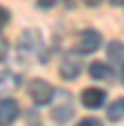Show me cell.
<instances>
[{
    "mask_svg": "<svg viewBox=\"0 0 124 126\" xmlns=\"http://www.w3.org/2000/svg\"><path fill=\"white\" fill-rule=\"evenodd\" d=\"M108 2L115 5V7H122V5H124V0H108Z\"/></svg>",
    "mask_w": 124,
    "mask_h": 126,
    "instance_id": "16",
    "label": "cell"
},
{
    "mask_svg": "<svg viewBox=\"0 0 124 126\" xmlns=\"http://www.w3.org/2000/svg\"><path fill=\"white\" fill-rule=\"evenodd\" d=\"M20 88V77L14 72H2L0 74V99H7Z\"/></svg>",
    "mask_w": 124,
    "mask_h": 126,
    "instance_id": "6",
    "label": "cell"
},
{
    "mask_svg": "<svg viewBox=\"0 0 124 126\" xmlns=\"http://www.w3.org/2000/svg\"><path fill=\"white\" fill-rule=\"evenodd\" d=\"M84 2H86L88 7H97V5H102V0H84Z\"/></svg>",
    "mask_w": 124,
    "mask_h": 126,
    "instance_id": "15",
    "label": "cell"
},
{
    "mask_svg": "<svg viewBox=\"0 0 124 126\" xmlns=\"http://www.w3.org/2000/svg\"><path fill=\"white\" fill-rule=\"evenodd\" d=\"M104 101H106V92H104L102 88H86V90L81 92V104H84L86 108H90V110L102 108Z\"/></svg>",
    "mask_w": 124,
    "mask_h": 126,
    "instance_id": "5",
    "label": "cell"
},
{
    "mask_svg": "<svg viewBox=\"0 0 124 126\" xmlns=\"http://www.w3.org/2000/svg\"><path fill=\"white\" fill-rule=\"evenodd\" d=\"M108 119L111 122H120L122 117H124V99H115L111 106H108Z\"/></svg>",
    "mask_w": 124,
    "mask_h": 126,
    "instance_id": "10",
    "label": "cell"
},
{
    "mask_svg": "<svg viewBox=\"0 0 124 126\" xmlns=\"http://www.w3.org/2000/svg\"><path fill=\"white\" fill-rule=\"evenodd\" d=\"M120 79H122V83H124V65H122V72H120Z\"/></svg>",
    "mask_w": 124,
    "mask_h": 126,
    "instance_id": "17",
    "label": "cell"
},
{
    "mask_svg": "<svg viewBox=\"0 0 124 126\" xmlns=\"http://www.w3.org/2000/svg\"><path fill=\"white\" fill-rule=\"evenodd\" d=\"M5 59H7V41L0 38V61H5Z\"/></svg>",
    "mask_w": 124,
    "mask_h": 126,
    "instance_id": "13",
    "label": "cell"
},
{
    "mask_svg": "<svg viewBox=\"0 0 124 126\" xmlns=\"http://www.w3.org/2000/svg\"><path fill=\"white\" fill-rule=\"evenodd\" d=\"M41 52H43V38H41V34L36 29L23 32V36L18 41V59L23 63H32V61L41 59Z\"/></svg>",
    "mask_w": 124,
    "mask_h": 126,
    "instance_id": "1",
    "label": "cell"
},
{
    "mask_svg": "<svg viewBox=\"0 0 124 126\" xmlns=\"http://www.w3.org/2000/svg\"><path fill=\"white\" fill-rule=\"evenodd\" d=\"M77 126H102V122H97V119H92V117H86V119H81Z\"/></svg>",
    "mask_w": 124,
    "mask_h": 126,
    "instance_id": "12",
    "label": "cell"
},
{
    "mask_svg": "<svg viewBox=\"0 0 124 126\" xmlns=\"http://www.w3.org/2000/svg\"><path fill=\"white\" fill-rule=\"evenodd\" d=\"M99 45H102V34L97 29H84L79 34V41H77L79 54H92L99 50Z\"/></svg>",
    "mask_w": 124,
    "mask_h": 126,
    "instance_id": "3",
    "label": "cell"
},
{
    "mask_svg": "<svg viewBox=\"0 0 124 126\" xmlns=\"http://www.w3.org/2000/svg\"><path fill=\"white\" fill-rule=\"evenodd\" d=\"M20 115V106L14 99H0V126H11Z\"/></svg>",
    "mask_w": 124,
    "mask_h": 126,
    "instance_id": "4",
    "label": "cell"
},
{
    "mask_svg": "<svg viewBox=\"0 0 124 126\" xmlns=\"http://www.w3.org/2000/svg\"><path fill=\"white\" fill-rule=\"evenodd\" d=\"M79 70H81V63L77 61L74 54H70V56H66L63 61H61V77H63V79L79 77Z\"/></svg>",
    "mask_w": 124,
    "mask_h": 126,
    "instance_id": "7",
    "label": "cell"
},
{
    "mask_svg": "<svg viewBox=\"0 0 124 126\" xmlns=\"http://www.w3.org/2000/svg\"><path fill=\"white\" fill-rule=\"evenodd\" d=\"M7 23H9V11H7L5 7H0V29H2Z\"/></svg>",
    "mask_w": 124,
    "mask_h": 126,
    "instance_id": "11",
    "label": "cell"
},
{
    "mask_svg": "<svg viewBox=\"0 0 124 126\" xmlns=\"http://www.w3.org/2000/svg\"><path fill=\"white\" fill-rule=\"evenodd\" d=\"M108 59L113 61V65H124V43L113 41L108 45Z\"/></svg>",
    "mask_w": 124,
    "mask_h": 126,
    "instance_id": "8",
    "label": "cell"
},
{
    "mask_svg": "<svg viewBox=\"0 0 124 126\" xmlns=\"http://www.w3.org/2000/svg\"><path fill=\"white\" fill-rule=\"evenodd\" d=\"M90 77L92 79H97V81H104V79H111V68L106 65V63H102V61H95V63H90Z\"/></svg>",
    "mask_w": 124,
    "mask_h": 126,
    "instance_id": "9",
    "label": "cell"
},
{
    "mask_svg": "<svg viewBox=\"0 0 124 126\" xmlns=\"http://www.w3.org/2000/svg\"><path fill=\"white\" fill-rule=\"evenodd\" d=\"M56 5V0H38V7H52Z\"/></svg>",
    "mask_w": 124,
    "mask_h": 126,
    "instance_id": "14",
    "label": "cell"
},
{
    "mask_svg": "<svg viewBox=\"0 0 124 126\" xmlns=\"http://www.w3.org/2000/svg\"><path fill=\"white\" fill-rule=\"evenodd\" d=\"M29 97H32V101L36 106H45V104H50L52 97H54V88L48 83V81H43V79H34V81H29Z\"/></svg>",
    "mask_w": 124,
    "mask_h": 126,
    "instance_id": "2",
    "label": "cell"
}]
</instances>
